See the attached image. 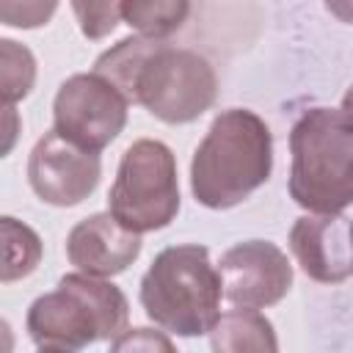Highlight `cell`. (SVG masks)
I'll return each mask as SVG.
<instances>
[{"label":"cell","mask_w":353,"mask_h":353,"mask_svg":"<svg viewBox=\"0 0 353 353\" xmlns=\"http://www.w3.org/2000/svg\"><path fill=\"white\" fill-rule=\"evenodd\" d=\"M273 171V135L265 119L248 108L218 113L193 152L190 190L207 210H229L245 201Z\"/></svg>","instance_id":"cell-1"},{"label":"cell","mask_w":353,"mask_h":353,"mask_svg":"<svg viewBox=\"0 0 353 353\" xmlns=\"http://www.w3.org/2000/svg\"><path fill=\"white\" fill-rule=\"evenodd\" d=\"M130 303L105 276L66 273L52 292L39 295L25 317V328L39 350H80L127 331Z\"/></svg>","instance_id":"cell-2"},{"label":"cell","mask_w":353,"mask_h":353,"mask_svg":"<svg viewBox=\"0 0 353 353\" xmlns=\"http://www.w3.org/2000/svg\"><path fill=\"white\" fill-rule=\"evenodd\" d=\"M223 281L199 243L163 248L141 279V306L152 323L176 336L210 334L221 317Z\"/></svg>","instance_id":"cell-3"},{"label":"cell","mask_w":353,"mask_h":353,"mask_svg":"<svg viewBox=\"0 0 353 353\" xmlns=\"http://www.w3.org/2000/svg\"><path fill=\"white\" fill-rule=\"evenodd\" d=\"M290 196L306 212L353 204V124L342 110L312 108L290 130Z\"/></svg>","instance_id":"cell-4"},{"label":"cell","mask_w":353,"mask_h":353,"mask_svg":"<svg viewBox=\"0 0 353 353\" xmlns=\"http://www.w3.org/2000/svg\"><path fill=\"white\" fill-rule=\"evenodd\" d=\"M108 210L119 223L138 234L165 229L176 218V157L163 141L141 138L124 149L108 193Z\"/></svg>","instance_id":"cell-5"},{"label":"cell","mask_w":353,"mask_h":353,"mask_svg":"<svg viewBox=\"0 0 353 353\" xmlns=\"http://www.w3.org/2000/svg\"><path fill=\"white\" fill-rule=\"evenodd\" d=\"M218 97V77L210 61L193 50L160 41L138 69L132 105H143L165 124L196 121L212 108Z\"/></svg>","instance_id":"cell-6"},{"label":"cell","mask_w":353,"mask_h":353,"mask_svg":"<svg viewBox=\"0 0 353 353\" xmlns=\"http://www.w3.org/2000/svg\"><path fill=\"white\" fill-rule=\"evenodd\" d=\"M130 99L102 74H72L52 102V127L72 143L102 152L127 124Z\"/></svg>","instance_id":"cell-7"},{"label":"cell","mask_w":353,"mask_h":353,"mask_svg":"<svg viewBox=\"0 0 353 353\" xmlns=\"http://www.w3.org/2000/svg\"><path fill=\"white\" fill-rule=\"evenodd\" d=\"M99 176H102L99 152L72 143L55 127L44 132L30 149L28 182L44 204L74 207L97 190Z\"/></svg>","instance_id":"cell-8"},{"label":"cell","mask_w":353,"mask_h":353,"mask_svg":"<svg viewBox=\"0 0 353 353\" xmlns=\"http://www.w3.org/2000/svg\"><path fill=\"white\" fill-rule=\"evenodd\" d=\"M218 273L223 281V298L245 309L273 306L292 287V265L270 240H245L232 245L221 256Z\"/></svg>","instance_id":"cell-9"},{"label":"cell","mask_w":353,"mask_h":353,"mask_svg":"<svg viewBox=\"0 0 353 353\" xmlns=\"http://www.w3.org/2000/svg\"><path fill=\"white\" fill-rule=\"evenodd\" d=\"M290 251L314 281L339 284L353 276L350 221L339 212L301 215L290 229Z\"/></svg>","instance_id":"cell-10"},{"label":"cell","mask_w":353,"mask_h":353,"mask_svg":"<svg viewBox=\"0 0 353 353\" xmlns=\"http://www.w3.org/2000/svg\"><path fill=\"white\" fill-rule=\"evenodd\" d=\"M141 254V234L116 221V215L94 212L72 226L66 237L69 262L91 276H116L124 273Z\"/></svg>","instance_id":"cell-11"},{"label":"cell","mask_w":353,"mask_h":353,"mask_svg":"<svg viewBox=\"0 0 353 353\" xmlns=\"http://www.w3.org/2000/svg\"><path fill=\"white\" fill-rule=\"evenodd\" d=\"M210 345L221 353H243V350H279V339L273 323L256 309L234 306L215 320L210 328Z\"/></svg>","instance_id":"cell-12"},{"label":"cell","mask_w":353,"mask_h":353,"mask_svg":"<svg viewBox=\"0 0 353 353\" xmlns=\"http://www.w3.org/2000/svg\"><path fill=\"white\" fill-rule=\"evenodd\" d=\"M165 39H152V36H130V39H121L116 47L105 50L97 63H94V72L102 74L105 80H110L132 105V88H135V77H138V69L143 66V61L149 58V52Z\"/></svg>","instance_id":"cell-13"},{"label":"cell","mask_w":353,"mask_h":353,"mask_svg":"<svg viewBox=\"0 0 353 353\" xmlns=\"http://www.w3.org/2000/svg\"><path fill=\"white\" fill-rule=\"evenodd\" d=\"M190 14V0H124L121 17L141 36L168 39L185 25Z\"/></svg>","instance_id":"cell-14"},{"label":"cell","mask_w":353,"mask_h":353,"mask_svg":"<svg viewBox=\"0 0 353 353\" xmlns=\"http://www.w3.org/2000/svg\"><path fill=\"white\" fill-rule=\"evenodd\" d=\"M0 232H3V273H0V281L11 284L17 279L30 276L39 268L41 240L28 223H22L11 215L0 218Z\"/></svg>","instance_id":"cell-15"},{"label":"cell","mask_w":353,"mask_h":353,"mask_svg":"<svg viewBox=\"0 0 353 353\" xmlns=\"http://www.w3.org/2000/svg\"><path fill=\"white\" fill-rule=\"evenodd\" d=\"M36 83V58L25 44L0 39V94L3 105H14L30 94Z\"/></svg>","instance_id":"cell-16"},{"label":"cell","mask_w":353,"mask_h":353,"mask_svg":"<svg viewBox=\"0 0 353 353\" xmlns=\"http://www.w3.org/2000/svg\"><path fill=\"white\" fill-rule=\"evenodd\" d=\"M69 3L80 33L91 41H99L116 30L124 6V0H69Z\"/></svg>","instance_id":"cell-17"},{"label":"cell","mask_w":353,"mask_h":353,"mask_svg":"<svg viewBox=\"0 0 353 353\" xmlns=\"http://www.w3.org/2000/svg\"><path fill=\"white\" fill-rule=\"evenodd\" d=\"M58 0H0V22L6 28L33 30L55 17Z\"/></svg>","instance_id":"cell-18"},{"label":"cell","mask_w":353,"mask_h":353,"mask_svg":"<svg viewBox=\"0 0 353 353\" xmlns=\"http://www.w3.org/2000/svg\"><path fill=\"white\" fill-rule=\"evenodd\" d=\"M113 350H174L171 339H165L163 334H154L149 328H132V331H124L119 334L113 342H110Z\"/></svg>","instance_id":"cell-19"},{"label":"cell","mask_w":353,"mask_h":353,"mask_svg":"<svg viewBox=\"0 0 353 353\" xmlns=\"http://www.w3.org/2000/svg\"><path fill=\"white\" fill-rule=\"evenodd\" d=\"M325 8L345 25H353V0H323Z\"/></svg>","instance_id":"cell-20"},{"label":"cell","mask_w":353,"mask_h":353,"mask_svg":"<svg viewBox=\"0 0 353 353\" xmlns=\"http://www.w3.org/2000/svg\"><path fill=\"white\" fill-rule=\"evenodd\" d=\"M3 113H6V143H3V154H8L11 146H14V138H17V110H14V105H3Z\"/></svg>","instance_id":"cell-21"},{"label":"cell","mask_w":353,"mask_h":353,"mask_svg":"<svg viewBox=\"0 0 353 353\" xmlns=\"http://www.w3.org/2000/svg\"><path fill=\"white\" fill-rule=\"evenodd\" d=\"M342 113H345V119L353 124V85L345 91V97H342V108H339Z\"/></svg>","instance_id":"cell-22"},{"label":"cell","mask_w":353,"mask_h":353,"mask_svg":"<svg viewBox=\"0 0 353 353\" xmlns=\"http://www.w3.org/2000/svg\"><path fill=\"white\" fill-rule=\"evenodd\" d=\"M350 240H353V221H350Z\"/></svg>","instance_id":"cell-23"}]
</instances>
